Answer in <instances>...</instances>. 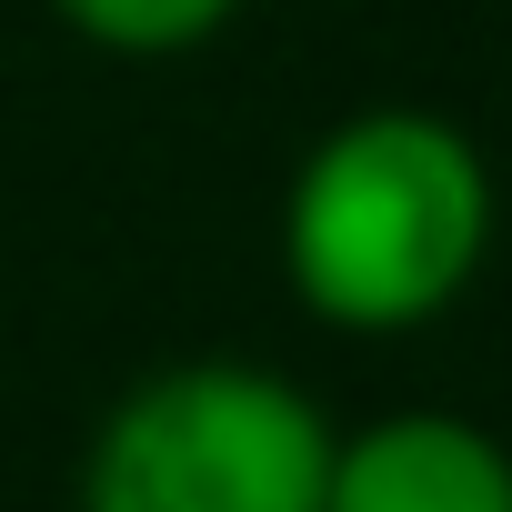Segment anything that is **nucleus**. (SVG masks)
<instances>
[{
    "instance_id": "nucleus-3",
    "label": "nucleus",
    "mask_w": 512,
    "mask_h": 512,
    "mask_svg": "<svg viewBox=\"0 0 512 512\" xmlns=\"http://www.w3.org/2000/svg\"><path fill=\"white\" fill-rule=\"evenodd\" d=\"M322 512H512V442L442 402L332 422Z\"/></svg>"
},
{
    "instance_id": "nucleus-2",
    "label": "nucleus",
    "mask_w": 512,
    "mask_h": 512,
    "mask_svg": "<svg viewBox=\"0 0 512 512\" xmlns=\"http://www.w3.org/2000/svg\"><path fill=\"white\" fill-rule=\"evenodd\" d=\"M332 412L251 352H191L111 392L81 442V512H322Z\"/></svg>"
},
{
    "instance_id": "nucleus-1",
    "label": "nucleus",
    "mask_w": 512,
    "mask_h": 512,
    "mask_svg": "<svg viewBox=\"0 0 512 512\" xmlns=\"http://www.w3.org/2000/svg\"><path fill=\"white\" fill-rule=\"evenodd\" d=\"M502 241L492 151L432 101L342 111L282 181V292L342 342H412L452 322Z\"/></svg>"
},
{
    "instance_id": "nucleus-4",
    "label": "nucleus",
    "mask_w": 512,
    "mask_h": 512,
    "mask_svg": "<svg viewBox=\"0 0 512 512\" xmlns=\"http://www.w3.org/2000/svg\"><path fill=\"white\" fill-rule=\"evenodd\" d=\"M41 11H51L81 51L131 61V71H161V61L211 51V41L251 11V0H41Z\"/></svg>"
}]
</instances>
